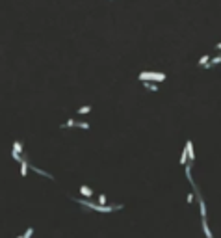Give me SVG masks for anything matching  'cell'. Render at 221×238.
I'll return each mask as SVG.
<instances>
[{
  "mask_svg": "<svg viewBox=\"0 0 221 238\" xmlns=\"http://www.w3.org/2000/svg\"><path fill=\"white\" fill-rule=\"evenodd\" d=\"M188 203H190V205L193 203V193H188Z\"/></svg>",
  "mask_w": 221,
  "mask_h": 238,
  "instance_id": "19",
  "label": "cell"
},
{
  "mask_svg": "<svg viewBox=\"0 0 221 238\" xmlns=\"http://www.w3.org/2000/svg\"><path fill=\"white\" fill-rule=\"evenodd\" d=\"M195 193H197L199 208H201V218H203V221H206V205H204V201H203V195H201V192H199V188H195Z\"/></svg>",
  "mask_w": 221,
  "mask_h": 238,
  "instance_id": "3",
  "label": "cell"
},
{
  "mask_svg": "<svg viewBox=\"0 0 221 238\" xmlns=\"http://www.w3.org/2000/svg\"><path fill=\"white\" fill-rule=\"evenodd\" d=\"M11 156H13V160H15V162H20V160H23V156H20L19 153H15V151H11Z\"/></svg>",
  "mask_w": 221,
  "mask_h": 238,
  "instance_id": "17",
  "label": "cell"
},
{
  "mask_svg": "<svg viewBox=\"0 0 221 238\" xmlns=\"http://www.w3.org/2000/svg\"><path fill=\"white\" fill-rule=\"evenodd\" d=\"M32 234H33V227H28V229H26V233L23 234L24 238H32Z\"/></svg>",
  "mask_w": 221,
  "mask_h": 238,
  "instance_id": "16",
  "label": "cell"
},
{
  "mask_svg": "<svg viewBox=\"0 0 221 238\" xmlns=\"http://www.w3.org/2000/svg\"><path fill=\"white\" fill-rule=\"evenodd\" d=\"M89 112H91V106H82V108H78V115H84V114H89Z\"/></svg>",
  "mask_w": 221,
  "mask_h": 238,
  "instance_id": "12",
  "label": "cell"
},
{
  "mask_svg": "<svg viewBox=\"0 0 221 238\" xmlns=\"http://www.w3.org/2000/svg\"><path fill=\"white\" fill-rule=\"evenodd\" d=\"M208 61H210V56H208V54H204V56H201V58L197 60V65H201V67H204L206 64H208Z\"/></svg>",
  "mask_w": 221,
  "mask_h": 238,
  "instance_id": "9",
  "label": "cell"
},
{
  "mask_svg": "<svg viewBox=\"0 0 221 238\" xmlns=\"http://www.w3.org/2000/svg\"><path fill=\"white\" fill-rule=\"evenodd\" d=\"M80 193L84 195V197H91L93 190H91V188H87V186H80Z\"/></svg>",
  "mask_w": 221,
  "mask_h": 238,
  "instance_id": "8",
  "label": "cell"
},
{
  "mask_svg": "<svg viewBox=\"0 0 221 238\" xmlns=\"http://www.w3.org/2000/svg\"><path fill=\"white\" fill-rule=\"evenodd\" d=\"M137 78H140L141 82H164L167 76H165L164 73H156V71H141L140 74H137Z\"/></svg>",
  "mask_w": 221,
  "mask_h": 238,
  "instance_id": "2",
  "label": "cell"
},
{
  "mask_svg": "<svg viewBox=\"0 0 221 238\" xmlns=\"http://www.w3.org/2000/svg\"><path fill=\"white\" fill-rule=\"evenodd\" d=\"M217 64H221V54H219V56H216V58H210V61H208V64H206L204 67H206V69H210V67L217 65Z\"/></svg>",
  "mask_w": 221,
  "mask_h": 238,
  "instance_id": "7",
  "label": "cell"
},
{
  "mask_svg": "<svg viewBox=\"0 0 221 238\" xmlns=\"http://www.w3.org/2000/svg\"><path fill=\"white\" fill-rule=\"evenodd\" d=\"M17 238H24V236H17Z\"/></svg>",
  "mask_w": 221,
  "mask_h": 238,
  "instance_id": "21",
  "label": "cell"
},
{
  "mask_svg": "<svg viewBox=\"0 0 221 238\" xmlns=\"http://www.w3.org/2000/svg\"><path fill=\"white\" fill-rule=\"evenodd\" d=\"M186 151H188L190 162H195V153H193V142H191V139H188V142H186Z\"/></svg>",
  "mask_w": 221,
  "mask_h": 238,
  "instance_id": "4",
  "label": "cell"
},
{
  "mask_svg": "<svg viewBox=\"0 0 221 238\" xmlns=\"http://www.w3.org/2000/svg\"><path fill=\"white\" fill-rule=\"evenodd\" d=\"M99 205H106V195H99Z\"/></svg>",
  "mask_w": 221,
  "mask_h": 238,
  "instance_id": "18",
  "label": "cell"
},
{
  "mask_svg": "<svg viewBox=\"0 0 221 238\" xmlns=\"http://www.w3.org/2000/svg\"><path fill=\"white\" fill-rule=\"evenodd\" d=\"M28 167H30L32 171H36L37 175H41V177H47V179H50V180H54V177H52L50 173H47V171H43V169H39V167H36V166H33V164H28Z\"/></svg>",
  "mask_w": 221,
  "mask_h": 238,
  "instance_id": "5",
  "label": "cell"
},
{
  "mask_svg": "<svg viewBox=\"0 0 221 238\" xmlns=\"http://www.w3.org/2000/svg\"><path fill=\"white\" fill-rule=\"evenodd\" d=\"M76 203H80V205H84V207H87V208H91V210H97V212H113V210H121L123 208V205H110V207H106V205H97V203H91V201H87V199H74Z\"/></svg>",
  "mask_w": 221,
  "mask_h": 238,
  "instance_id": "1",
  "label": "cell"
},
{
  "mask_svg": "<svg viewBox=\"0 0 221 238\" xmlns=\"http://www.w3.org/2000/svg\"><path fill=\"white\" fill-rule=\"evenodd\" d=\"M13 151H15V153H19V155L23 153V143H20L19 139H15V142H13Z\"/></svg>",
  "mask_w": 221,
  "mask_h": 238,
  "instance_id": "11",
  "label": "cell"
},
{
  "mask_svg": "<svg viewBox=\"0 0 221 238\" xmlns=\"http://www.w3.org/2000/svg\"><path fill=\"white\" fill-rule=\"evenodd\" d=\"M71 127H76V121H74V119H67L63 123V128H71Z\"/></svg>",
  "mask_w": 221,
  "mask_h": 238,
  "instance_id": "13",
  "label": "cell"
},
{
  "mask_svg": "<svg viewBox=\"0 0 221 238\" xmlns=\"http://www.w3.org/2000/svg\"><path fill=\"white\" fill-rule=\"evenodd\" d=\"M76 127H78V128L87 130V128H89V125H87V123H84V121H76Z\"/></svg>",
  "mask_w": 221,
  "mask_h": 238,
  "instance_id": "15",
  "label": "cell"
},
{
  "mask_svg": "<svg viewBox=\"0 0 221 238\" xmlns=\"http://www.w3.org/2000/svg\"><path fill=\"white\" fill-rule=\"evenodd\" d=\"M19 164H20V175H23V177H26V173H28V160L23 158Z\"/></svg>",
  "mask_w": 221,
  "mask_h": 238,
  "instance_id": "6",
  "label": "cell"
},
{
  "mask_svg": "<svg viewBox=\"0 0 221 238\" xmlns=\"http://www.w3.org/2000/svg\"><path fill=\"white\" fill-rule=\"evenodd\" d=\"M188 162V151H186V147L182 149V155H180V164H186Z\"/></svg>",
  "mask_w": 221,
  "mask_h": 238,
  "instance_id": "14",
  "label": "cell"
},
{
  "mask_svg": "<svg viewBox=\"0 0 221 238\" xmlns=\"http://www.w3.org/2000/svg\"><path fill=\"white\" fill-rule=\"evenodd\" d=\"M143 86H145V89H149V91H158V86L154 82H143Z\"/></svg>",
  "mask_w": 221,
  "mask_h": 238,
  "instance_id": "10",
  "label": "cell"
},
{
  "mask_svg": "<svg viewBox=\"0 0 221 238\" xmlns=\"http://www.w3.org/2000/svg\"><path fill=\"white\" fill-rule=\"evenodd\" d=\"M216 48H217V50H221V43H217V45H216Z\"/></svg>",
  "mask_w": 221,
  "mask_h": 238,
  "instance_id": "20",
  "label": "cell"
}]
</instances>
